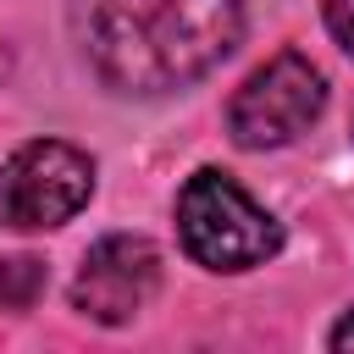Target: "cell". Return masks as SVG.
Instances as JSON below:
<instances>
[{
	"mask_svg": "<svg viewBox=\"0 0 354 354\" xmlns=\"http://www.w3.org/2000/svg\"><path fill=\"white\" fill-rule=\"evenodd\" d=\"M326 343H332V348H354V310H348V315L332 326V337H326Z\"/></svg>",
	"mask_w": 354,
	"mask_h": 354,
	"instance_id": "obj_8",
	"label": "cell"
},
{
	"mask_svg": "<svg viewBox=\"0 0 354 354\" xmlns=\"http://www.w3.org/2000/svg\"><path fill=\"white\" fill-rule=\"evenodd\" d=\"M39 293H44V266H39V260H28V254H17V260H0V304H11V310H28Z\"/></svg>",
	"mask_w": 354,
	"mask_h": 354,
	"instance_id": "obj_6",
	"label": "cell"
},
{
	"mask_svg": "<svg viewBox=\"0 0 354 354\" xmlns=\"http://www.w3.org/2000/svg\"><path fill=\"white\" fill-rule=\"evenodd\" d=\"M72 39L105 88L160 100L238 50L243 0H72Z\"/></svg>",
	"mask_w": 354,
	"mask_h": 354,
	"instance_id": "obj_1",
	"label": "cell"
},
{
	"mask_svg": "<svg viewBox=\"0 0 354 354\" xmlns=\"http://www.w3.org/2000/svg\"><path fill=\"white\" fill-rule=\"evenodd\" d=\"M321 105H326L321 66H310V55H299V50H282L260 72L243 77V88L227 105V133L243 149H282L299 133H310Z\"/></svg>",
	"mask_w": 354,
	"mask_h": 354,
	"instance_id": "obj_4",
	"label": "cell"
},
{
	"mask_svg": "<svg viewBox=\"0 0 354 354\" xmlns=\"http://www.w3.org/2000/svg\"><path fill=\"white\" fill-rule=\"evenodd\" d=\"M326 28H332V39L354 55V0H326Z\"/></svg>",
	"mask_w": 354,
	"mask_h": 354,
	"instance_id": "obj_7",
	"label": "cell"
},
{
	"mask_svg": "<svg viewBox=\"0 0 354 354\" xmlns=\"http://www.w3.org/2000/svg\"><path fill=\"white\" fill-rule=\"evenodd\" d=\"M177 232L183 249L205 271H254L282 249V227L271 210H260L227 171L205 166L177 194Z\"/></svg>",
	"mask_w": 354,
	"mask_h": 354,
	"instance_id": "obj_2",
	"label": "cell"
},
{
	"mask_svg": "<svg viewBox=\"0 0 354 354\" xmlns=\"http://www.w3.org/2000/svg\"><path fill=\"white\" fill-rule=\"evenodd\" d=\"M155 288H160V249L138 232H111L83 254L72 277V304L100 326H122L155 299Z\"/></svg>",
	"mask_w": 354,
	"mask_h": 354,
	"instance_id": "obj_5",
	"label": "cell"
},
{
	"mask_svg": "<svg viewBox=\"0 0 354 354\" xmlns=\"http://www.w3.org/2000/svg\"><path fill=\"white\" fill-rule=\"evenodd\" d=\"M94 194V160L66 138H33L0 160V227L39 232L72 221Z\"/></svg>",
	"mask_w": 354,
	"mask_h": 354,
	"instance_id": "obj_3",
	"label": "cell"
}]
</instances>
